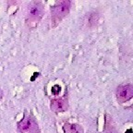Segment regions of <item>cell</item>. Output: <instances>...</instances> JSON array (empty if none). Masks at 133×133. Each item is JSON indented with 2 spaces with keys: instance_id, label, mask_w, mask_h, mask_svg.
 <instances>
[{
  "instance_id": "obj_1",
  "label": "cell",
  "mask_w": 133,
  "mask_h": 133,
  "mask_svg": "<svg viewBox=\"0 0 133 133\" xmlns=\"http://www.w3.org/2000/svg\"><path fill=\"white\" fill-rule=\"evenodd\" d=\"M44 14V6L40 1H32L28 5L26 16H25V25L29 30L35 29L39 25L43 16Z\"/></svg>"
},
{
  "instance_id": "obj_2",
  "label": "cell",
  "mask_w": 133,
  "mask_h": 133,
  "mask_svg": "<svg viewBox=\"0 0 133 133\" xmlns=\"http://www.w3.org/2000/svg\"><path fill=\"white\" fill-rule=\"evenodd\" d=\"M71 2L69 0L58 1L51 8V27L56 28L69 15Z\"/></svg>"
},
{
  "instance_id": "obj_3",
  "label": "cell",
  "mask_w": 133,
  "mask_h": 133,
  "mask_svg": "<svg viewBox=\"0 0 133 133\" xmlns=\"http://www.w3.org/2000/svg\"><path fill=\"white\" fill-rule=\"evenodd\" d=\"M17 128L21 133H42L36 119L27 113H25L23 118L18 122Z\"/></svg>"
},
{
  "instance_id": "obj_4",
  "label": "cell",
  "mask_w": 133,
  "mask_h": 133,
  "mask_svg": "<svg viewBox=\"0 0 133 133\" xmlns=\"http://www.w3.org/2000/svg\"><path fill=\"white\" fill-rule=\"evenodd\" d=\"M116 99L120 104L129 102L133 97V86L130 83L121 84L116 90Z\"/></svg>"
},
{
  "instance_id": "obj_5",
  "label": "cell",
  "mask_w": 133,
  "mask_h": 133,
  "mask_svg": "<svg viewBox=\"0 0 133 133\" xmlns=\"http://www.w3.org/2000/svg\"><path fill=\"white\" fill-rule=\"evenodd\" d=\"M50 108L55 113H63L68 110L69 104L66 99H54L50 103Z\"/></svg>"
},
{
  "instance_id": "obj_6",
  "label": "cell",
  "mask_w": 133,
  "mask_h": 133,
  "mask_svg": "<svg viewBox=\"0 0 133 133\" xmlns=\"http://www.w3.org/2000/svg\"><path fill=\"white\" fill-rule=\"evenodd\" d=\"M64 133H84V129L81 125L76 123H66L63 126Z\"/></svg>"
},
{
  "instance_id": "obj_7",
  "label": "cell",
  "mask_w": 133,
  "mask_h": 133,
  "mask_svg": "<svg viewBox=\"0 0 133 133\" xmlns=\"http://www.w3.org/2000/svg\"><path fill=\"white\" fill-rule=\"evenodd\" d=\"M60 91H61V88H60V86H59V85L53 86V88H52V94H55V95H57V94L60 92Z\"/></svg>"
}]
</instances>
